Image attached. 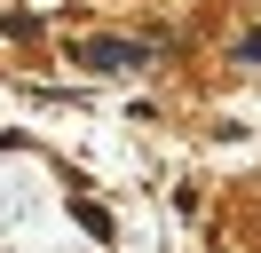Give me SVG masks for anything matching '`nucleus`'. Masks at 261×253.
<instances>
[{"label": "nucleus", "mask_w": 261, "mask_h": 253, "mask_svg": "<svg viewBox=\"0 0 261 253\" xmlns=\"http://www.w3.org/2000/svg\"><path fill=\"white\" fill-rule=\"evenodd\" d=\"M80 63L87 71H127V63H143V47L135 40H80Z\"/></svg>", "instance_id": "nucleus-1"}]
</instances>
